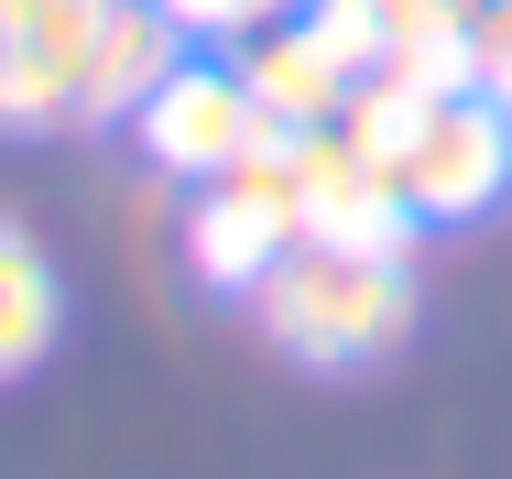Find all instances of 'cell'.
Returning <instances> with one entry per match:
<instances>
[{
  "instance_id": "obj_4",
  "label": "cell",
  "mask_w": 512,
  "mask_h": 479,
  "mask_svg": "<svg viewBox=\"0 0 512 479\" xmlns=\"http://www.w3.org/2000/svg\"><path fill=\"white\" fill-rule=\"evenodd\" d=\"M131 142H142V164L164 175V186H218L251 142H273V120L251 109V88H240V66L229 55H186L164 88L131 109Z\"/></svg>"
},
{
  "instance_id": "obj_10",
  "label": "cell",
  "mask_w": 512,
  "mask_h": 479,
  "mask_svg": "<svg viewBox=\"0 0 512 479\" xmlns=\"http://www.w3.org/2000/svg\"><path fill=\"white\" fill-rule=\"evenodd\" d=\"M164 11L186 22V44H240V33H262V22L306 11V0H164Z\"/></svg>"
},
{
  "instance_id": "obj_1",
  "label": "cell",
  "mask_w": 512,
  "mask_h": 479,
  "mask_svg": "<svg viewBox=\"0 0 512 479\" xmlns=\"http://www.w3.org/2000/svg\"><path fill=\"white\" fill-rule=\"evenodd\" d=\"M251 316L284 360L306 371H360L382 349H404L414 327V262L404 251H338V240H295L262 284H251Z\"/></svg>"
},
{
  "instance_id": "obj_5",
  "label": "cell",
  "mask_w": 512,
  "mask_h": 479,
  "mask_svg": "<svg viewBox=\"0 0 512 479\" xmlns=\"http://www.w3.org/2000/svg\"><path fill=\"white\" fill-rule=\"evenodd\" d=\"M109 0H0V131H66Z\"/></svg>"
},
{
  "instance_id": "obj_6",
  "label": "cell",
  "mask_w": 512,
  "mask_h": 479,
  "mask_svg": "<svg viewBox=\"0 0 512 479\" xmlns=\"http://www.w3.org/2000/svg\"><path fill=\"white\" fill-rule=\"evenodd\" d=\"M295 196H306V240H338V251H404L414 262V240H425L393 175L349 131H295Z\"/></svg>"
},
{
  "instance_id": "obj_9",
  "label": "cell",
  "mask_w": 512,
  "mask_h": 479,
  "mask_svg": "<svg viewBox=\"0 0 512 479\" xmlns=\"http://www.w3.org/2000/svg\"><path fill=\"white\" fill-rule=\"evenodd\" d=\"M55 338H66V284H55L44 240L0 218V392L22 382V371H44Z\"/></svg>"
},
{
  "instance_id": "obj_8",
  "label": "cell",
  "mask_w": 512,
  "mask_h": 479,
  "mask_svg": "<svg viewBox=\"0 0 512 479\" xmlns=\"http://www.w3.org/2000/svg\"><path fill=\"white\" fill-rule=\"evenodd\" d=\"M186 55H197V44H186V22H175L164 0H109L99 55H88V88H77V120H120V131H131V109L164 88Z\"/></svg>"
},
{
  "instance_id": "obj_3",
  "label": "cell",
  "mask_w": 512,
  "mask_h": 479,
  "mask_svg": "<svg viewBox=\"0 0 512 479\" xmlns=\"http://www.w3.org/2000/svg\"><path fill=\"white\" fill-rule=\"evenodd\" d=\"M393 196L414 207V229H469L512 196V109L491 88H447L414 142L393 153Z\"/></svg>"
},
{
  "instance_id": "obj_7",
  "label": "cell",
  "mask_w": 512,
  "mask_h": 479,
  "mask_svg": "<svg viewBox=\"0 0 512 479\" xmlns=\"http://www.w3.org/2000/svg\"><path fill=\"white\" fill-rule=\"evenodd\" d=\"M229 66H240V88H251V109L273 120V131H338V109H349V66L316 44L306 11H284V22H262V33H240L229 44Z\"/></svg>"
},
{
  "instance_id": "obj_2",
  "label": "cell",
  "mask_w": 512,
  "mask_h": 479,
  "mask_svg": "<svg viewBox=\"0 0 512 479\" xmlns=\"http://www.w3.org/2000/svg\"><path fill=\"white\" fill-rule=\"evenodd\" d=\"M306 240V196H295V131L251 142L218 186H186V273L207 294H251L284 251Z\"/></svg>"
}]
</instances>
